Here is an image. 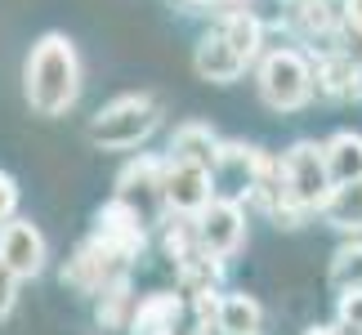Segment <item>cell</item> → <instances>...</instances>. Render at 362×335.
<instances>
[{
    "label": "cell",
    "instance_id": "cell-14",
    "mask_svg": "<svg viewBox=\"0 0 362 335\" xmlns=\"http://www.w3.org/2000/svg\"><path fill=\"white\" fill-rule=\"evenodd\" d=\"M322 219L340 233H362V179H344V184H331V192L322 197Z\"/></svg>",
    "mask_w": 362,
    "mask_h": 335
},
{
    "label": "cell",
    "instance_id": "cell-25",
    "mask_svg": "<svg viewBox=\"0 0 362 335\" xmlns=\"http://www.w3.org/2000/svg\"><path fill=\"white\" fill-rule=\"evenodd\" d=\"M13 211H18V179L9 170H0V223L13 219Z\"/></svg>",
    "mask_w": 362,
    "mask_h": 335
},
{
    "label": "cell",
    "instance_id": "cell-20",
    "mask_svg": "<svg viewBox=\"0 0 362 335\" xmlns=\"http://www.w3.org/2000/svg\"><path fill=\"white\" fill-rule=\"evenodd\" d=\"M99 327L103 331H117V327H125V313H130V286H125V277L117 273L112 282H107L103 290H99Z\"/></svg>",
    "mask_w": 362,
    "mask_h": 335
},
{
    "label": "cell",
    "instance_id": "cell-27",
    "mask_svg": "<svg viewBox=\"0 0 362 335\" xmlns=\"http://www.w3.org/2000/svg\"><path fill=\"white\" fill-rule=\"evenodd\" d=\"M344 27L362 32V0H344Z\"/></svg>",
    "mask_w": 362,
    "mask_h": 335
},
{
    "label": "cell",
    "instance_id": "cell-4",
    "mask_svg": "<svg viewBox=\"0 0 362 335\" xmlns=\"http://www.w3.org/2000/svg\"><path fill=\"white\" fill-rule=\"evenodd\" d=\"M259 94L273 112H296L313 99V67L296 49H273L259 63Z\"/></svg>",
    "mask_w": 362,
    "mask_h": 335
},
{
    "label": "cell",
    "instance_id": "cell-13",
    "mask_svg": "<svg viewBox=\"0 0 362 335\" xmlns=\"http://www.w3.org/2000/svg\"><path fill=\"white\" fill-rule=\"evenodd\" d=\"M179 313H184V300L170 295V290H152L130 309V335H157V331H175Z\"/></svg>",
    "mask_w": 362,
    "mask_h": 335
},
{
    "label": "cell",
    "instance_id": "cell-26",
    "mask_svg": "<svg viewBox=\"0 0 362 335\" xmlns=\"http://www.w3.org/2000/svg\"><path fill=\"white\" fill-rule=\"evenodd\" d=\"M13 300H18V277H13V273H9V264L0 259V322L9 317Z\"/></svg>",
    "mask_w": 362,
    "mask_h": 335
},
{
    "label": "cell",
    "instance_id": "cell-12",
    "mask_svg": "<svg viewBox=\"0 0 362 335\" xmlns=\"http://www.w3.org/2000/svg\"><path fill=\"white\" fill-rule=\"evenodd\" d=\"M192 67H197V76L211 81V86H228V81H238V76L246 72V59L215 32V36H202V40H197Z\"/></svg>",
    "mask_w": 362,
    "mask_h": 335
},
{
    "label": "cell",
    "instance_id": "cell-17",
    "mask_svg": "<svg viewBox=\"0 0 362 335\" xmlns=\"http://www.w3.org/2000/svg\"><path fill=\"white\" fill-rule=\"evenodd\" d=\"M322 161H327L331 184H344V179H362V134L340 130L336 139H327V143H322Z\"/></svg>",
    "mask_w": 362,
    "mask_h": 335
},
{
    "label": "cell",
    "instance_id": "cell-3",
    "mask_svg": "<svg viewBox=\"0 0 362 335\" xmlns=\"http://www.w3.org/2000/svg\"><path fill=\"white\" fill-rule=\"evenodd\" d=\"M331 192V175L317 143H296L277 161V201H291L300 211H317Z\"/></svg>",
    "mask_w": 362,
    "mask_h": 335
},
{
    "label": "cell",
    "instance_id": "cell-11",
    "mask_svg": "<svg viewBox=\"0 0 362 335\" xmlns=\"http://www.w3.org/2000/svg\"><path fill=\"white\" fill-rule=\"evenodd\" d=\"M117 273H121V259H112L99 242H86L72 259H67L63 282H67V286H76V290H86V295H99V290L112 282Z\"/></svg>",
    "mask_w": 362,
    "mask_h": 335
},
{
    "label": "cell",
    "instance_id": "cell-18",
    "mask_svg": "<svg viewBox=\"0 0 362 335\" xmlns=\"http://www.w3.org/2000/svg\"><path fill=\"white\" fill-rule=\"evenodd\" d=\"M215 327L224 335H259L264 327V313L250 295H219V309H215Z\"/></svg>",
    "mask_w": 362,
    "mask_h": 335
},
{
    "label": "cell",
    "instance_id": "cell-5",
    "mask_svg": "<svg viewBox=\"0 0 362 335\" xmlns=\"http://www.w3.org/2000/svg\"><path fill=\"white\" fill-rule=\"evenodd\" d=\"M192 228H197V246H202V255L224 259V255H233V250L242 246V237H246V215H242V206H238V201H228V197H211L197 215H192Z\"/></svg>",
    "mask_w": 362,
    "mask_h": 335
},
{
    "label": "cell",
    "instance_id": "cell-2",
    "mask_svg": "<svg viewBox=\"0 0 362 335\" xmlns=\"http://www.w3.org/2000/svg\"><path fill=\"white\" fill-rule=\"evenodd\" d=\"M157 125H161V103L152 94H125V99L107 103L90 121V143L94 148H139Z\"/></svg>",
    "mask_w": 362,
    "mask_h": 335
},
{
    "label": "cell",
    "instance_id": "cell-1",
    "mask_svg": "<svg viewBox=\"0 0 362 335\" xmlns=\"http://www.w3.org/2000/svg\"><path fill=\"white\" fill-rule=\"evenodd\" d=\"M27 103L40 117H63L81 99V59L63 32H45L27 54Z\"/></svg>",
    "mask_w": 362,
    "mask_h": 335
},
{
    "label": "cell",
    "instance_id": "cell-8",
    "mask_svg": "<svg viewBox=\"0 0 362 335\" xmlns=\"http://www.w3.org/2000/svg\"><path fill=\"white\" fill-rule=\"evenodd\" d=\"M259 165H264V157H259L255 148L219 143V157H215V165H211V184L224 192L228 201H242V197H250V188H255Z\"/></svg>",
    "mask_w": 362,
    "mask_h": 335
},
{
    "label": "cell",
    "instance_id": "cell-9",
    "mask_svg": "<svg viewBox=\"0 0 362 335\" xmlns=\"http://www.w3.org/2000/svg\"><path fill=\"white\" fill-rule=\"evenodd\" d=\"M0 259L9 264V273L18 277H36L45 269V237H40L36 223L27 219H5V228H0Z\"/></svg>",
    "mask_w": 362,
    "mask_h": 335
},
{
    "label": "cell",
    "instance_id": "cell-24",
    "mask_svg": "<svg viewBox=\"0 0 362 335\" xmlns=\"http://www.w3.org/2000/svg\"><path fill=\"white\" fill-rule=\"evenodd\" d=\"M340 331H362V290L340 295Z\"/></svg>",
    "mask_w": 362,
    "mask_h": 335
},
{
    "label": "cell",
    "instance_id": "cell-28",
    "mask_svg": "<svg viewBox=\"0 0 362 335\" xmlns=\"http://www.w3.org/2000/svg\"><path fill=\"white\" fill-rule=\"evenodd\" d=\"M192 5H206V9H238L246 0H192Z\"/></svg>",
    "mask_w": 362,
    "mask_h": 335
},
{
    "label": "cell",
    "instance_id": "cell-16",
    "mask_svg": "<svg viewBox=\"0 0 362 335\" xmlns=\"http://www.w3.org/2000/svg\"><path fill=\"white\" fill-rule=\"evenodd\" d=\"M170 157H175V161H192V165H202V170H211L215 157H219V139H215L211 125L188 121V125H179L175 139H170Z\"/></svg>",
    "mask_w": 362,
    "mask_h": 335
},
{
    "label": "cell",
    "instance_id": "cell-15",
    "mask_svg": "<svg viewBox=\"0 0 362 335\" xmlns=\"http://www.w3.org/2000/svg\"><path fill=\"white\" fill-rule=\"evenodd\" d=\"M317 90L327 94V99H358L362 94V67L349 59V54H327L322 63H317Z\"/></svg>",
    "mask_w": 362,
    "mask_h": 335
},
{
    "label": "cell",
    "instance_id": "cell-21",
    "mask_svg": "<svg viewBox=\"0 0 362 335\" xmlns=\"http://www.w3.org/2000/svg\"><path fill=\"white\" fill-rule=\"evenodd\" d=\"M331 290H362V246H344L331 259Z\"/></svg>",
    "mask_w": 362,
    "mask_h": 335
},
{
    "label": "cell",
    "instance_id": "cell-7",
    "mask_svg": "<svg viewBox=\"0 0 362 335\" xmlns=\"http://www.w3.org/2000/svg\"><path fill=\"white\" fill-rule=\"evenodd\" d=\"M117 201H125L130 211L144 219V223H152L161 215V161L157 157H139V161H130L121 170V179H117Z\"/></svg>",
    "mask_w": 362,
    "mask_h": 335
},
{
    "label": "cell",
    "instance_id": "cell-19",
    "mask_svg": "<svg viewBox=\"0 0 362 335\" xmlns=\"http://www.w3.org/2000/svg\"><path fill=\"white\" fill-rule=\"evenodd\" d=\"M219 36L228 40L233 49L242 54V59L250 63L259 54V36H264V23L255 18L250 9H228V18H224V27H219Z\"/></svg>",
    "mask_w": 362,
    "mask_h": 335
},
{
    "label": "cell",
    "instance_id": "cell-6",
    "mask_svg": "<svg viewBox=\"0 0 362 335\" xmlns=\"http://www.w3.org/2000/svg\"><path fill=\"white\" fill-rule=\"evenodd\" d=\"M215 197V184H211V170L192 161H165L161 165V201L170 206L175 215H197L206 201Z\"/></svg>",
    "mask_w": 362,
    "mask_h": 335
},
{
    "label": "cell",
    "instance_id": "cell-10",
    "mask_svg": "<svg viewBox=\"0 0 362 335\" xmlns=\"http://www.w3.org/2000/svg\"><path fill=\"white\" fill-rule=\"evenodd\" d=\"M112 259H139L144 250V219H139L125 201H107L99 211V237H94Z\"/></svg>",
    "mask_w": 362,
    "mask_h": 335
},
{
    "label": "cell",
    "instance_id": "cell-22",
    "mask_svg": "<svg viewBox=\"0 0 362 335\" xmlns=\"http://www.w3.org/2000/svg\"><path fill=\"white\" fill-rule=\"evenodd\" d=\"M165 255L170 259H192V255H202V246H197V228H192V219H179L165 228Z\"/></svg>",
    "mask_w": 362,
    "mask_h": 335
},
{
    "label": "cell",
    "instance_id": "cell-23",
    "mask_svg": "<svg viewBox=\"0 0 362 335\" xmlns=\"http://www.w3.org/2000/svg\"><path fill=\"white\" fill-rule=\"evenodd\" d=\"M296 18H300V27H304L309 36H317V32H331V5H327V0H300Z\"/></svg>",
    "mask_w": 362,
    "mask_h": 335
}]
</instances>
